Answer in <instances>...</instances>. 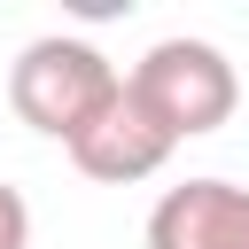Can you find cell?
Here are the masks:
<instances>
[{"mask_svg":"<svg viewBox=\"0 0 249 249\" xmlns=\"http://www.w3.org/2000/svg\"><path fill=\"white\" fill-rule=\"evenodd\" d=\"M124 78H117V62L93 47V39H31L23 54H16V70H8V101H16V117L31 124V132H54L62 148L109 109V93H117Z\"/></svg>","mask_w":249,"mask_h":249,"instance_id":"1","label":"cell"},{"mask_svg":"<svg viewBox=\"0 0 249 249\" xmlns=\"http://www.w3.org/2000/svg\"><path fill=\"white\" fill-rule=\"evenodd\" d=\"M124 86L140 93V109H148L171 140L218 132V124L233 117V101H241V78H233V62H226L210 39H156V47L132 62Z\"/></svg>","mask_w":249,"mask_h":249,"instance_id":"2","label":"cell"},{"mask_svg":"<svg viewBox=\"0 0 249 249\" xmlns=\"http://www.w3.org/2000/svg\"><path fill=\"white\" fill-rule=\"evenodd\" d=\"M171 148H179V140L140 109V93H132V86H117V93H109V109L70 140V163H78L86 179H101V187H132V179H156V171L171 163Z\"/></svg>","mask_w":249,"mask_h":249,"instance_id":"3","label":"cell"},{"mask_svg":"<svg viewBox=\"0 0 249 249\" xmlns=\"http://www.w3.org/2000/svg\"><path fill=\"white\" fill-rule=\"evenodd\" d=\"M148 249H249V187L233 179L163 187L148 210Z\"/></svg>","mask_w":249,"mask_h":249,"instance_id":"4","label":"cell"},{"mask_svg":"<svg viewBox=\"0 0 249 249\" xmlns=\"http://www.w3.org/2000/svg\"><path fill=\"white\" fill-rule=\"evenodd\" d=\"M0 249H31V202L0 179Z\"/></svg>","mask_w":249,"mask_h":249,"instance_id":"5","label":"cell"}]
</instances>
